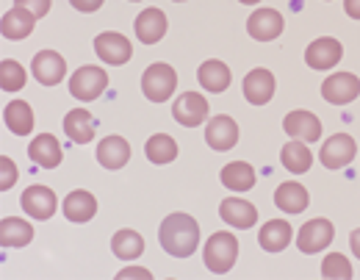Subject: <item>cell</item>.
I'll use <instances>...</instances> for the list:
<instances>
[{
    "mask_svg": "<svg viewBox=\"0 0 360 280\" xmlns=\"http://www.w3.org/2000/svg\"><path fill=\"white\" fill-rule=\"evenodd\" d=\"M3 120H6V125L14 136H28L34 131V122H37V117H34V111L25 100H11L3 108Z\"/></svg>",
    "mask_w": 360,
    "mask_h": 280,
    "instance_id": "obj_23",
    "label": "cell"
},
{
    "mask_svg": "<svg viewBox=\"0 0 360 280\" xmlns=\"http://www.w3.org/2000/svg\"><path fill=\"white\" fill-rule=\"evenodd\" d=\"M34 241V225H28L25 219L17 217H6L0 219V244L8 250H20L25 244Z\"/></svg>",
    "mask_w": 360,
    "mask_h": 280,
    "instance_id": "obj_24",
    "label": "cell"
},
{
    "mask_svg": "<svg viewBox=\"0 0 360 280\" xmlns=\"http://www.w3.org/2000/svg\"><path fill=\"white\" fill-rule=\"evenodd\" d=\"M14 3H17V6H22V8H28L37 20H39V17H45L47 11H50V0H14Z\"/></svg>",
    "mask_w": 360,
    "mask_h": 280,
    "instance_id": "obj_36",
    "label": "cell"
},
{
    "mask_svg": "<svg viewBox=\"0 0 360 280\" xmlns=\"http://www.w3.org/2000/svg\"><path fill=\"white\" fill-rule=\"evenodd\" d=\"M291 238H294V234H291V225L285 219H271L258 234V241L266 253H283L291 244Z\"/></svg>",
    "mask_w": 360,
    "mask_h": 280,
    "instance_id": "obj_25",
    "label": "cell"
},
{
    "mask_svg": "<svg viewBox=\"0 0 360 280\" xmlns=\"http://www.w3.org/2000/svg\"><path fill=\"white\" fill-rule=\"evenodd\" d=\"M219 217L225 219L227 225L247 231V228H252L258 222V208L252 203L241 200V197H227V200H222V205H219Z\"/></svg>",
    "mask_w": 360,
    "mask_h": 280,
    "instance_id": "obj_17",
    "label": "cell"
},
{
    "mask_svg": "<svg viewBox=\"0 0 360 280\" xmlns=\"http://www.w3.org/2000/svg\"><path fill=\"white\" fill-rule=\"evenodd\" d=\"M197 78H200V84H202V89L211 94H219L225 92L227 87H230V81H233V75H230V70H227V64L222 61H217V58H211V61H205L202 67H200V72H197Z\"/></svg>",
    "mask_w": 360,
    "mask_h": 280,
    "instance_id": "obj_26",
    "label": "cell"
},
{
    "mask_svg": "<svg viewBox=\"0 0 360 280\" xmlns=\"http://www.w3.org/2000/svg\"><path fill=\"white\" fill-rule=\"evenodd\" d=\"M172 117L186 128H197L208 120V100L200 92H183L172 106Z\"/></svg>",
    "mask_w": 360,
    "mask_h": 280,
    "instance_id": "obj_7",
    "label": "cell"
},
{
    "mask_svg": "<svg viewBox=\"0 0 360 280\" xmlns=\"http://www.w3.org/2000/svg\"><path fill=\"white\" fill-rule=\"evenodd\" d=\"M280 161H283V167H285L288 172L302 175V172H308V170H311L314 155H311V150L302 144V139H294L280 150Z\"/></svg>",
    "mask_w": 360,
    "mask_h": 280,
    "instance_id": "obj_29",
    "label": "cell"
},
{
    "mask_svg": "<svg viewBox=\"0 0 360 280\" xmlns=\"http://www.w3.org/2000/svg\"><path fill=\"white\" fill-rule=\"evenodd\" d=\"M14 184H17V167L8 155H0V189L8 191Z\"/></svg>",
    "mask_w": 360,
    "mask_h": 280,
    "instance_id": "obj_35",
    "label": "cell"
},
{
    "mask_svg": "<svg viewBox=\"0 0 360 280\" xmlns=\"http://www.w3.org/2000/svg\"><path fill=\"white\" fill-rule=\"evenodd\" d=\"M25 87V70L11 61V58H3L0 61V89L3 92H20Z\"/></svg>",
    "mask_w": 360,
    "mask_h": 280,
    "instance_id": "obj_33",
    "label": "cell"
},
{
    "mask_svg": "<svg viewBox=\"0 0 360 280\" xmlns=\"http://www.w3.org/2000/svg\"><path fill=\"white\" fill-rule=\"evenodd\" d=\"M134 3H139V0H134Z\"/></svg>",
    "mask_w": 360,
    "mask_h": 280,
    "instance_id": "obj_43",
    "label": "cell"
},
{
    "mask_svg": "<svg viewBox=\"0 0 360 280\" xmlns=\"http://www.w3.org/2000/svg\"><path fill=\"white\" fill-rule=\"evenodd\" d=\"M134 28H136L139 42H144V45H155V42H161V39L167 37L169 23H167V14H164L161 8H144V11L136 17Z\"/></svg>",
    "mask_w": 360,
    "mask_h": 280,
    "instance_id": "obj_14",
    "label": "cell"
},
{
    "mask_svg": "<svg viewBox=\"0 0 360 280\" xmlns=\"http://www.w3.org/2000/svg\"><path fill=\"white\" fill-rule=\"evenodd\" d=\"M31 70H34V78L42 87H58L64 81V75H67V61L56 50H42V53L34 56Z\"/></svg>",
    "mask_w": 360,
    "mask_h": 280,
    "instance_id": "obj_11",
    "label": "cell"
},
{
    "mask_svg": "<svg viewBox=\"0 0 360 280\" xmlns=\"http://www.w3.org/2000/svg\"><path fill=\"white\" fill-rule=\"evenodd\" d=\"M61 208H64V217H67L70 222L84 225V222H89L91 217L97 214V200H94V194L86 191V189H75V191H70V194L64 197Z\"/></svg>",
    "mask_w": 360,
    "mask_h": 280,
    "instance_id": "obj_18",
    "label": "cell"
},
{
    "mask_svg": "<svg viewBox=\"0 0 360 280\" xmlns=\"http://www.w3.org/2000/svg\"><path fill=\"white\" fill-rule=\"evenodd\" d=\"M94 53H97L105 64L120 67V64L131 61L134 47H131V42H128L122 34H117V31H105V34H100V37L94 39Z\"/></svg>",
    "mask_w": 360,
    "mask_h": 280,
    "instance_id": "obj_9",
    "label": "cell"
},
{
    "mask_svg": "<svg viewBox=\"0 0 360 280\" xmlns=\"http://www.w3.org/2000/svg\"><path fill=\"white\" fill-rule=\"evenodd\" d=\"M158 241L172 258H188L200 244V225L188 214H169L158 228Z\"/></svg>",
    "mask_w": 360,
    "mask_h": 280,
    "instance_id": "obj_1",
    "label": "cell"
},
{
    "mask_svg": "<svg viewBox=\"0 0 360 280\" xmlns=\"http://www.w3.org/2000/svg\"><path fill=\"white\" fill-rule=\"evenodd\" d=\"M222 184L233 191H247L255 186V170L247 161H233L222 170Z\"/></svg>",
    "mask_w": 360,
    "mask_h": 280,
    "instance_id": "obj_31",
    "label": "cell"
},
{
    "mask_svg": "<svg viewBox=\"0 0 360 280\" xmlns=\"http://www.w3.org/2000/svg\"><path fill=\"white\" fill-rule=\"evenodd\" d=\"M175 87H178V72L164 61L150 64L141 75V92L150 103H167L175 92Z\"/></svg>",
    "mask_w": 360,
    "mask_h": 280,
    "instance_id": "obj_3",
    "label": "cell"
},
{
    "mask_svg": "<svg viewBox=\"0 0 360 280\" xmlns=\"http://www.w3.org/2000/svg\"><path fill=\"white\" fill-rule=\"evenodd\" d=\"M247 31L258 42H271L283 34V17L274 8H255V14L247 20Z\"/></svg>",
    "mask_w": 360,
    "mask_h": 280,
    "instance_id": "obj_16",
    "label": "cell"
},
{
    "mask_svg": "<svg viewBox=\"0 0 360 280\" xmlns=\"http://www.w3.org/2000/svg\"><path fill=\"white\" fill-rule=\"evenodd\" d=\"M111 250L117 258L122 261H134L144 253V238L136 234V231H117L111 238Z\"/></svg>",
    "mask_w": 360,
    "mask_h": 280,
    "instance_id": "obj_32",
    "label": "cell"
},
{
    "mask_svg": "<svg viewBox=\"0 0 360 280\" xmlns=\"http://www.w3.org/2000/svg\"><path fill=\"white\" fill-rule=\"evenodd\" d=\"M341 56H344V47H341L338 39L321 37V39H316V42L308 45V50H305V64H308L311 70L324 72V70H333V67L341 61Z\"/></svg>",
    "mask_w": 360,
    "mask_h": 280,
    "instance_id": "obj_10",
    "label": "cell"
},
{
    "mask_svg": "<svg viewBox=\"0 0 360 280\" xmlns=\"http://www.w3.org/2000/svg\"><path fill=\"white\" fill-rule=\"evenodd\" d=\"M344 11H347L352 20H360V0H344Z\"/></svg>",
    "mask_w": 360,
    "mask_h": 280,
    "instance_id": "obj_39",
    "label": "cell"
},
{
    "mask_svg": "<svg viewBox=\"0 0 360 280\" xmlns=\"http://www.w3.org/2000/svg\"><path fill=\"white\" fill-rule=\"evenodd\" d=\"M244 97L252 103V106H266L271 97H274V75L269 70L258 67L252 70L247 78H244Z\"/></svg>",
    "mask_w": 360,
    "mask_h": 280,
    "instance_id": "obj_21",
    "label": "cell"
},
{
    "mask_svg": "<svg viewBox=\"0 0 360 280\" xmlns=\"http://www.w3.org/2000/svg\"><path fill=\"white\" fill-rule=\"evenodd\" d=\"M64 134L78 144H89L94 139V117L86 108H75L64 117Z\"/></svg>",
    "mask_w": 360,
    "mask_h": 280,
    "instance_id": "obj_27",
    "label": "cell"
},
{
    "mask_svg": "<svg viewBox=\"0 0 360 280\" xmlns=\"http://www.w3.org/2000/svg\"><path fill=\"white\" fill-rule=\"evenodd\" d=\"M236 258H238V238L233 234L219 231V234H214L205 241L202 261H205V267H208L211 272H217V275L230 272L233 264H236Z\"/></svg>",
    "mask_w": 360,
    "mask_h": 280,
    "instance_id": "obj_2",
    "label": "cell"
},
{
    "mask_svg": "<svg viewBox=\"0 0 360 280\" xmlns=\"http://www.w3.org/2000/svg\"><path fill=\"white\" fill-rule=\"evenodd\" d=\"M105 87H108V72L100 70V67H91V64L81 67V70L70 78V94L78 97V100H84V103L97 100L100 94L105 92Z\"/></svg>",
    "mask_w": 360,
    "mask_h": 280,
    "instance_id": "obj_4",
    "label": "cell"
},
{
    "mask_svg": "<svg viewBox=\"0 0 360 280\" xmlns=\"http://www.w3.org/2000/svg\"><path fill=\"white\" fill-rule=\"evenodd\" d=\"M274 203H277V208L285 211V214H302V211L308 208V191H305V186L288 181V184L277 186Z\"/></svg>",
    "mask_w": 360,
    "mask_h": 280,
    "instance_id": "obj_28",
    "label": "cell"
},
{
    "mask_svg": "<svg viewBox=\"0 0 360 280\" xmlns=\"http://www.w3.org/2000/svg\"><path fill=\"white\" fill-rule=\"evenodd\" d=\"M97 161L105 170H122L131 161V144L122 136H105L97 144Z\"/></svg>",
    "mask_w": 360,
    "mask_h": 280,
    "instance_id": "obj_20",
    "label": "cell"
},
{
    "mask_svg": "<svg viewBox=\"0 0 360 280\" xmlns=\"http://www.w3.org/2000/svg\"><path fill=\"white\" fill-rule=\"evenodd\" d=\"M238 3H247V6H255V3H261V0H238Z\"/></svg>",
    "mask_w": 360,
    "mask_h": 280,
    "instance_id": "obj_41",
    "label": "cell"
},
{
    "mask_svg": "<svg viewBox=\"0 0 360 280\" xmlns=\"http://www.w3.org/2000/svg\"><path fill=\"white\" fill-rule=\"evenodd\" d=\"M28 155H31V161L37 167L56 170L61 164V144L56 141L53 134H42V136H37V139L28 144Z\"/></svg>",
    "mask_w": 360,
    "mask_h": 280,
    "instance_id": "obj_22",
    "label": "cell"
},
{
    "mask_svg": "<svg viewBox=\"0 0 360 280\" xmlns=\"http://www.w3.org/2000/svg\"><path fill=\"white\" fill-rule=\"evenodd\" d=\"M321 278L327 280H349L352 278V264L341 253H330L321 261Z\"/></svg>",
    "mask_w": 360,
    "mask_h": 280,
    "instance_id": "obj_34",
    "label": "cell"
},
{
    "mask_svg": "<svg viewBox=\"0 0 360 280\" xmlns=\"http://www.w3.org/2000/svg\"><path fill=\"white\" fill-rule=\"evenodd\" d=\"M283 131L294 139H302V141H319L321 139V120L311 114V111H291L285 114L283 120Z\"/></svg>",
    "mask_w": 360,
    "mask_h": 280,
    "instance_id": "obj_15",
    "label": "cell"
},
{
    "mask_svg": "<svg viewBox=\"0 0 360 280\" xmlns=\"http://www.w3.org/2000/svg\"><path fill=\"white\" fill-rule=\"evenodd\" d=\"M70 3H72V6L78 8V11L89 14V11H97V8H100V6L105 3V0H70Z\"/></svg>",
    "mask_w": 360,
    "mask_h": 280,
    "instance_id": "obj_37",
    "label": "cell"
},
{
    "mask_svg": "<svg viewBox=\"0 0 360 280\" xmlns=\"http://www.w3.org/2000/svg\"><path fill=\"white\" fill-rule=\"evenodd\" d=\"M205 141H208V147L217 150V153H225L230 147H236V141H238V125H236V120L227 117V114L214 117V120L205 125Z\"/></svg>",
    "mask_w": 360,
    "mask_h": 280,
    "instance_id": "obj_13",
    "label": "cell"
},
{
    "mask_svg": "<svg viewBox=\"0 0 360 280\" xmlns=\"http://www.w3.org/2000/svg\"><path fill=\"white\" fill-rule=\"evenodd\" d=\"M22 211L31 217V219H50L56 214V191L47 186H28L22 191V200H20Z\"/></svg>",
    "mask_w": 360,
    "mask_h": 280,
    "instance_id": "obj_12",
    "label": "cell"
},
{
    "mask_svg": "<svg viewBox=\"0 0 360 280\" xmlns=\"http://www.w3.org/2000/svg\"><path fill=\"white\" fill-rule=\"evenodd\" d=\"M175 3H183V0H175Z\"/></svg>",
    "mask_w": 360,
    "mask_h": 280,
    "instance_id": "obj_42",
    "label": "cell"
},
{
    "mask_svg": "<svg viewBox=\"0 0 360 280\" xmlns=\"http://www.w3.org/2000/svg\"><path fill=\"white\" fill-rule=\"evenodd\" d=\"M349 247H352V253L360 258V228L358 231H352V236H349Z\"/></svg>",
    "mask_w": 360,
    "mask_h": 280,
    "instance_id": "obj_40",
    "label": "cell"
},
{
    "mask_svg": "<svg viewBox=\"0 0 360 280\" xmlns=\"http://www.w3.org/2000/svg\"><path fill=\"white\" fill-rule=\"evenodd\" d=\"M34 28H37V17H34L28 8H22V6H14V8L6 11L3 20H0V34H3L6 39H25Z\"/></svg>",
    "mask_w": 360,
    "mask_h": 280,
    "instance_id": "obj_19",
    "label": "cell"
},
{
    "mask_svg": "<svg viewBox=\"0 0 360 280\" xmlns=\"http://www.w3.org/2000/svg\"><path fill=\"white\" fill-rule=\"evenodd\" d=\"M144 153L153 164H172L178 158V141L172 139L169 134H155L150 136L144 144Z\"/></svg>",
    "mask_w": 360,
    "mask_h": 280,
    "instance_id": "obj_30",
    "label": "cell"
},
{
    "mask_svg": "<svg viewBox=\"0 0 360 280\" xmlns=\"http://www.w3.org/2000/svg\"><path fill=\"white\" fill-rule=\"evenodd\" d=\"M360 94V78L352 72H335L321 84V97L333 106H347Z\"/></svg>",
    "mask_w": 360,
    "mask_h": 280,
    "instance_id": "obj_8",
    "label": "cell"
},
{
    "mask_svg": "<svg viewBox=\"0 0 360 280\" xmlns=\"http://www.w3.org/2000/svg\"><path fill=\"white\" fill-rule=\"evenodd\" d=\"M125 278H144V280H150L153 275H150L147 269H141V267H131V269H122V272L117 275V280H125Z\"/></svg>",
    "mask_w": 360,
    "mask_h": 280,
    "instance_id": "obj_38",
    "label": "cell"
},
{
    "mask_svg": "<svg viewBox=\"0 0 360 280\" xmlns=\"http://www.w3.org/2000/svg\"><path fill=\"white\" fill-rule=\"evenodd\" d=\"M355 155H358L355 139L347 136V134H335V136H330V139L321 144L319 161H321V167H327V170H344V167L352 164Z\"/></svg>",
    "mask_w": 360,
    "mask_h": 280,
    "instance_id": "obj_5",
    "label": "cell"
},
{
    "mask_svg": "<svg viewBox=\"0 0 360 280\" xmlns=\"http://www.w3.org/2000/svg\"><path fill=\"white\" fill-rule=\"evenodd\" d=\"M333 236H335L333 222L319 217V219H311V222L302 225V231L297 236V247H300V253L314 255V253H321L324 247L333 244Z\"/></svg>",
    "mask_w": 360,
    "mask_h": 280,
    "instance_id": "obj_6",
    "label": "cell"
}]
</instances>
